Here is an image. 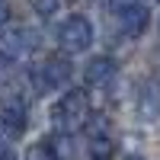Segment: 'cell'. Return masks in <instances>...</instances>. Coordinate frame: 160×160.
<instances>
[{
	"instance_id": "cell-1",
	"label": "cell",
	"mask_w": 160,
	"mask_h": 160,
	"mask_svg": "<svg viewBox=\"0 0 160 160\" xmlns=\"http://www.w3.org/2000/svg\"><path fill=\"white\" fill-rule=\"evenodd\" d=\"M90 115V102L83 90H68L64 96L51 106V125L58 128V135H71V131L83 128Z\"/></svg>"
},
{
	"instance_id": "cell-2",
	"label": "cell",
	"mask_w": 160,
	"mask_h": 160,
	"mask_svg": "<svg viewBox=\"0 0 160 160\" xmlns=\"http://www.w3.org/2000/svg\"><path fill=\"white\" fill-rule=\"evenodd\" d=\"M58 45L68 51V55H80V51H87L93 45V26L87 16H80V13H74V16H68L61 22L58 29Z\"/></svg>"
},
{
	"instance_id": "cell-3",
	"label": "cell",
	"mask_w": 160,
	"mask_h": 160,
	"mask_svg": "<svg viewBox=\"0 0 160 160\" xmlns=\"http://www.w3.org/2000/svg\"><path fill=\"white\" fill-rule=\"evenodd\" d=\"M35 48V32L26 26H10L0 29V58L3 61H22Z\"/></svg>"
},
{
	"instance_id": "cell-4",
	"label": "cell",
	"mask_w": 160,
	"mask_h": 160,
	"mask_svg": "<svg viewBox=\"0 0 160 160\" xmlns=\"http://www.w3.org/2000/svg\"><path fill=\"white\" fill-rule=\"evenodd\" d=\"M68 80H71V64L64 61V58H45L32 71V83H35L38 93H51V90L64 87Z\"/></svg>"
},
{
	"instance_id": "cell-5",
	"label": "cell",
	"mask_w": 160,
	"mask_h": 160,
	"mask_svg": "<svg viewBox=\"0 0 160 160\" xmlns=\"http://www.w3.org/2000/svg\"><path fill=\"white\" fill-rule=\"evenodd\" d=\"M118 29H122L125 35H141L144 29H148V10H144L141 3H122L118 7Z\"/></svg>"
},
{
	"instance_id": "cell-6",
	"label": "cell",
	"mask_w": 160,
	"mask_h": 160,
	"mask_svg": "<svg viewBox=\"0 0 160 160\" xmlns=\"http://www.w3.org/2000/svg\"><path fill=\"white\" fill-rule=\"evenodd\" d=\"M87 83L90 87H109L112 83V80H115V61L112 58H93L90 64H87Z\"/></svg>"
},
{
	"instance_id": "cell-7",
	"label": "cell",
	"mask_w": 160,
	"mask_h": 160,
	"mask_svg": "<svg viewBox=\"0 0 160 160\" xmlns=\"http://www.w3.org/2000/svg\"><path fill=\"white\" fill-rule=\"evenodd\" d=\"M26 160H58L55 157V148L48 141H35L29 151H26Z\"/></svg>"
},
{
	"instance_id": "cell-8",
	"label": "cell",
	"mask_w": 160,
	"mask_h": 160,
	"mask_svg": "<svg viewBox=\"0 0 160 160\" xmlns=\"http://www.w3.org/2000/svg\"><path fill=\"white\" fill-rule=\"evenodd\" d=\"M51 148H55V157H58V160H71V154H74V148H71V135H58Z\"/></svg>"
},
{
	"instance_id": "cell-9",
	"label": "cell",
	"mask_w": 160,
	"mask_h": 160,
	"mask_svg": "<svg viewBox=\"0 0 160 160\" xmlns=\"http://www.w3.org/2000/svg\"><path fill=\"white\" fill-rule=\"evenodd\" d=\"M16 135H19V128L13 125L10 118H7V115H0V148H3L7 141H13V138H16Z\"/></svg>"
},
{
	"instance_id": "cell-10",
	"label": "cell",
	"mask_w": 160,
	"mask_h": 160,
	"mask_svg": "<svg viewBox=\"0 0 160 160\" xmlns=\"http://www.w3.org/2000/svg\"><path fill=\"white\" fill-rule=\"evenodd\" d=\"M32 10L38 16H55L58 13V0H32Z\"/></svg>"
},
{
	"instance_id": "cell-11",
	"label": "cell",
	"mask_w": 160,
	"mask_h": 160,
	"mask_svg": "<svg viewBox=\"0 0 160 160\" xmlns=\"http://www.w3.org/2000/svg\"><path fill=\"white\" fill-rule=\"evenodd\" d=\"M7 19H10V3H7V0H0V29L7 26Z\"/></svg>"
},
{
	"instance_id": "cell-12",
	"label": "cell",
	"mask_w": 160,
	"mask_h": 160,
	"mask_svg": "<svg viewBox=\"0 0 160 160\" xmlns=\"http://www.w3.org/2000/svg\"><path fill=\"white\" fill-rule=\"evenodd\" d=\"M0 160H16V154H13L10 148H0Z\"/></svg>"
},
{
	"instance_id": "cell-13",
	"label": "cell",
	"mask_w": 160,
	"mask_h": 160,
	"mask_svg": "<svg viewBox=\"0 0 160 160\" xmlns=\"http://www.w3.org/2000/svg\"><path fill=\"white\" fill-rule=\"evenodd\" d=\"M128 160H144V157H128Z\"/></svg>"
}]
</instances>
